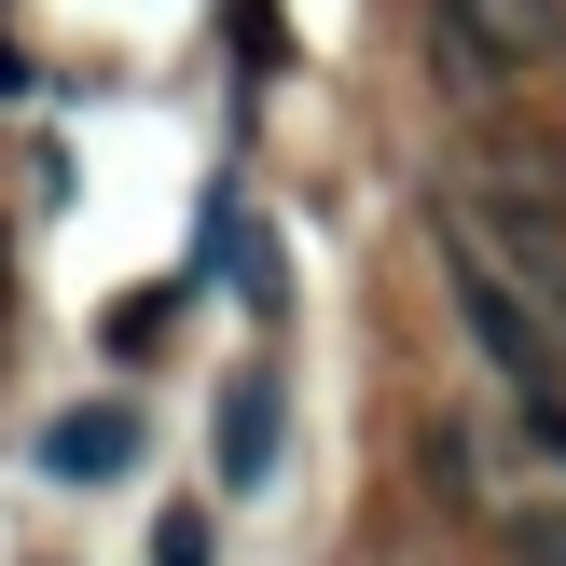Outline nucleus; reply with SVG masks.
Listing matches in <instances>:
<instances>
[{
	"label": "nucleus",
	"instance_id": "nucleus-1",
	"mask_svg": "<svg viewBox=\"0 0 566 566\" xmlns=\"http://www.w3.org/2000/svg\"><path fill=\"white\" fill-rule=\"evenodd\" d=\"M429 249H442V304H457L470 359L497 374V401H566V332H553V304L525 291L484 235H470L457 193H429Z\"/></svg>",
	"mask_w": 566,
	"mask_h": 566
},
{
	"label": "nucleus",
	"instance_id": "nucleus-2",
	"mask_svg": "<svg viewBox=\"0 0 566 566\" xmlns=\"http://www.w3.org/2000/svg\"><path fill=\"white\" fill-rule=\"evenodd\" d=\"M553 28H566V0H415V55L457 111H497L553 55Z\"/></svg>",
	"mask_w": 566,
	"mask_h": 566
},
{
	"label": "nucleus",
	"instance_id": "nucleus-3",
	"mask_svg": "<svg viewBox=\"0 0 566 566\" xmlns=\"http://www.w3.org/2000/svg\"><path fill=\"white\" fill-rule=\"evenodd\" d=\"M457 208H470V235H484L497 263H512L525 291L553 304V332H566V180H525V166H484V180H470Z\"/></svg>",
	"mask_w": 566,
	"mask_h": 566
},
{
	"label": "nucleus",
	"instance_id": "nucleus-4",
	"mask_svg": "<svg viewBox=\"0 0 566 566\" xmlns=\"http://www.w3.org/2000/svg\"><path fill=\"white\" fill-rule=\"evenodd\" d=\"M138 470V401H83L42 429V484H125Z\"/></svg>",
	"mask_w": 566,
	"mask_h": 566
},
{
	"label": "nucleus",
	"instance_id": "nucleus-5",
	"mask_svg": "<svg viewBox=\"0 0 566 566\" xmlns=\"http://www.w3.org/2000/svg\"><path fill=\"white\" fill-rule=\"evenodd\" d=\"M263 470H276V387L235 374L221 387V484H263Z\"/></svg>",
	"mask_w": 566,
	"mask_h": 566
},
{
	"label": "nucleus",
	"instance_id": "nucleus-6",
	"mask_svg": "<svg viewBox=\"0 0 566 566\" xmlns=\"http://www.w3.org/2000/svg\"><path fill=\"white\" fill-rule=\"evenodd\" d=\"M497 525H512V566H566V512L553 497H512Z\"/></svg>",
	"mask_w": 566,
	"mask_h": 566
},
{
	"label": "nucleus",
	"instance_id": "nucleus-7",
	"mask_svg": "<svg viewBox=\"0 0 566 566\" xmlns=\"http://www.w3.org/2000/svg\"><path fill=\"white\" fill-rule=\"evenodd\" d=\"M208 553H221L208 512H166V525H153V566H208Z\"/></svg>",
	"mask_w": 566,
	"mask_h": 566
},
{
	"label": "nucleus",
	"instance_id": "nucleus-8",
	"mask_svg": "<svg viewBox=\"0 0 566 566\" xmlns=\"http://www.w3.org/2000/svg\"><path fill=\"white\" fill-rule=\"evenodd\" d=\"M153 346H166V291L153 304H111V359H153Z\"/></svg>",
	"mask_w": 566,
	"mask_h": 566
},
{
	"label": "nucleus",
	"instance_id": "nucleus-9",
	"mask_svg": "<svg viewBox=\"0 0 566 566\" xmlns=\"http://www.w3.org/2000/svg\"><path fill=\"white\" fill-rule=\"evenodd\" d=\"M512 429H525V442H539V457L566 470V401H512Z\"/></svg>",
	"mask_w": 566,
	"mask_h": 566
},
{
	"label": "nucleus",
	"instance_id": "nucleus-10",
	"mask_svg": "<svg viewBox=\"0 0 566 566\" xmlns=\"http://www.w3.org/2000/svg\"><path fill=\"white\" fill-rule=\"evenodd\" d=\"M553 70H566V28H553Z\"/></svg>",
	"mask_w": 566,
	"mask_h": 566
}]
</instances>
